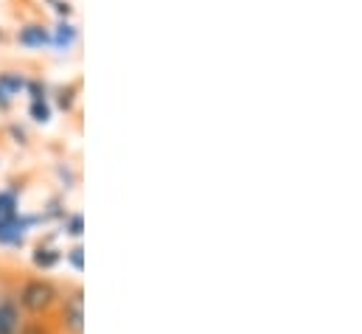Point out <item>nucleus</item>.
I'll return each instance as SVG.
<instances>
[{
  "mask_svg": "<svg viewBox=\"0 0 362 334\" xmlns=\"http://www.w3.org/2000/svg\"><path fill=\"white\" fill-rule=\"evenodd\" d=\"M57 298H59L57 287H54L51 281H42V278L25 281L23 289H20V295H17L20 306H23L28 315H45V312L57 304Z\"/></svg>",
  "mask_w": 362,
  "mask_h": 334,
  "instance_id": "1",
  "label": "nucleus"
},
{
  "mask_svg": "<svg viewBox=\"0 0 362 334\" xmlns=\"http://www.w3.org/2000/svg\"><path fill=\"white\" fill-rule=\"evenodd\" d=\"M62 329L65 334H82L85 332V298H82V289H74L65 304H62Z\"/></svg>",
  "mask_w": 362,
  "mask_h": 334,
  "instance_id": "2",
  "label": "nucleus"
},
{
  "mask_svg": "<svg viewBox=\"0 0 362 334\" xmlns=\"http://www.w3.org/2000/svg\"><path fill=\"white\" fill-rule=\"evenodd\" d=\"M20 309L14 298H0V334H20Z\"/></svg>",
  "mask_w": 362,
  "mask_h": 334,
  "instance_id": "3",
  "label": "nucleus"
},
{
  "mask_svg": "<svg viewBox=\"0 0 362 334\" xmlns=\"http://www.w3.org/2000/svg\"><path fill=\"white\" fill-rule=\"evenodd\" d=\"M17 40H20L23 45H31V48H37V45H45V42H51V34H48L42 25H25V28L17 34Z\"/></svg>",
  "mask_w": 362,
  "mask_h": 334,
  "instance_id": "4",
  "label": "nucleus"
},
{
  "mask_svg": "<svg viewBox=\"0 0 362 334\" xmlns=\"http://www.w3.org/2000/svg\"><path fill=\"white\" fill-rule=\"evenodd\" d=\"M17 217V194L14 191H0V225L11 222Z\"/></svg>",
  "mask_w": 362,
  "mask_h": 334,
  "instance_id": "5",
  "label": "nucleus"
},
{
  "mask_svg": "<svg viewBox=\"0 0 362 334\" xmlns=\"http://www.w3.org/2000/svg\"><path fill=\"white\" fill-rule=\"evenodd\" d=\"M74 40H76V28H74L71 23H59L57 31H54V37H51V42H54L57 48H71Z\"/></svg>",
  "mask_w": 362,
  "mask_h": 334,
  "instance_id": "6",
  "label": "nucleus"
},
{
  "mask_svg": "<svg viewBox=\"0 0 362 334\" xmlns=\"http://www.w3.org/2000/svg\"><path fill=\"white\" fill-rule=\"evenodd\" d=\"M57 261H59V253L51 250V248H37V250H34V264H37L40 270H51Z\"/></svg>",
  "mask_w": 362,
  "mask_h": 334,
  "instance_id": "7",
  "label": "nucleus"
},
{
  "mask_svg": "<svg viewBox=\"0 0 362 334\" xmlns=\"http://www.w3.org/2000/svg\"><path fill=\"white\" fill-rule=\"evenodd\" d=\"M23 87H25V79H23L20 74H0V90H3L6 96L17 93V90H23Z\"/></svg>",
  "mask_w": 362,
  "mask_h": 334,
  "instance_id": "8",
  "label": "nucleus"
},
{
  "mask_svg": "<svg viewBox=\"0 0 362 334\" xmlns=\"http://www.w3.org/2000/svg\"><path fill=\"white\" fill-rule=\"evenodd\" d=\"M28 113H31V118H34V121H40V124L51 121V107H48V101H45V98H42V101H31Z\"/></svg>",
  "mask_w": 362,
  "mask_h": 334,
  "instance_id": "9",
  "label": "nucleus"
},
{
  "mask_svg": "<svg viewBox=\"0 0 362 334\" xmlns=\"http://www.w3.org/2000/svg\"><path fill=\"white\" fill-rule=\"evenodd\" d=\"M82 225H85V222H82V214H74V217L68 219V228H65V231H68L71 236H82Z\"/></svg>",
  "mask_w": 362,
  "mask_h": 334,
  "instance_id": "10",
  "label": "nucleus"
},
{
  "mask_svg": "<svg viewBox=\"0 0 362 334\" xmlns=\"http://www.w3.org/2000/svg\"><path fill=\"white\" fill-rule=\"evenodd\" d=\"M25 87L31 90V101H42L45 98V87L40 82H25Z\"/></svg>",
  "mask_w": 362,
  "mask_h": 334,
  "instance_id": "11",
  "label": "nucleus"
},
{
  "mask_svg": "<svg viewBox=\"0 0 362 334\" xmlns=\"http://www.w3.org/2000/svg\"><path fill=\"white\" fill-rule=\"evenodd\" d=\"M71 104H74V87H65V90L59 93V107H62V110H71Z\"/></svg>",
  "mask_w": 362,
  "mask_h": 334,
  "instance_id": "12",
  "label": "nucleus"
},
{
  "mask_svg": "<svg viewBox=\"0 0 362 334\" xmlns=\"http://www.w3.org/2000/svg\"><path fill=\"white\" fill-rule=\"evenodd\" d=\"M82 253H85L82 248H74V250L68 253V261H71L76 270H82V267H85V261H82Z\"/></svg>",
  "mask_w": 362,
  "mask_h": 334,
  "instance_id": "13",
  "label": "nucleus"
},
{
  "mask_svg": "<svg viewBox=\"0 0 362 334\" xmlns=\"http://www.w3.org/2000/svg\"><path fill=\"white\" fill-rule=\"evenodd\" d=\"M51 6L57 8V14H65V17L71 14V6H68V3H59V0H57V3H51Z\"/></svg>",
  "mask_w": 362,
  "mask_h": 334,
  "instance_id": "14",
  "label": "nucleus"
},
{
  "mask_svg": "<svg viewBox=\"0 0 362 334\" xmlns=\"http://www.w3.org/2000/svg\"><path fill=\"white\" fill-rule=\"evenodd\" d=\"M11 135L17 138V144H25V132H23V129H17V127H11Z\"/></svg>",
  "mask_w": 362,
  "mask_h": 334,
  "instance_id": "15",
  "label": "nucleus"
},
{
  "mask_svg": "<svg viewBox=\"0 0 362 334\" xmlns=\"http://www.w3.org/2000/svg\"><path fill=\"white\" fill-rule=\"evenodd\" d=\"M6 107H8V96L0 90V110H6Z\"/></svg>",
  "mask_w": 362,
  "mask_h": 334,
  "instance_id": "16",
  "label": "nucleus"
}]
</instances>
